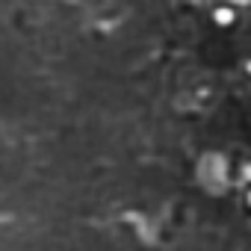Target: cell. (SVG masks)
<instances>
[{"instance_id": "1", "label": "cell", "mask_w": 251, "mask_h": 251, "mask_svg": "<svg viewBox=\"0 0 251 251\" xmlns=\"http://www.w3.org/2000/svg\"><path fill=\"white\" fill-rule=\"evenodd\" d=\"M216 21H219V24H230V21H233V12L222 6V9H216Z\"/></svg>"}, {"instance_id": "2", "label": "cell", "mask_w": 251, "mask_h": 251, "mask_svg": "<svg viewBox=\"0 0 251 251\" xmlns=\"http://www.w3.org/2000/svg\"><path fill=\"white\" fill-rule=\"evenodd\" d=\"M248 204H251V195H248Z\"/></svg>"}]
</instances>
